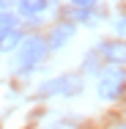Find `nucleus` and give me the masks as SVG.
Returning <instances> with one entry per match:
<instances>
[{"mask_svg":"<svg viewBox=\"0 0 126 129\" xmlns=\"http://www.w3.org/2000/svg\"><path fill=\"white\" fill-rule=\"evenodd\" d=\"M82 88V80L74 77V74H63V77L47 80L41 85V96H71V93H79Z\"/></svg>","mask_w":126,"mask_h":129,"instance_id":"f257e3e1","label":"nucleus"},{"mask_svg":"<svg viewBox=\"0 0 126 129\" xmlns=\"http://www.w3.org/2000/svg\"><path fill=\"white\" fill-rule=\"evenodd\" d=\"M123 85H126V72L112 66V69H107L99 77V96L101 99H115L123 91Z\"/></svg>","mask_w":126,"mask_h":129,"instance_id":"f03ea898","label":"nucleus"},{"mask_svg":"<svg viewBox=\"0 0 126 129\" xmlns=\"http://www.w3.org/2000/svg\"><path fill=\"white\" fill-rule=\"evenodd\" d=\"M44 52H47V44H44L41 39H27L25 44H22V50H19V69H22V72L33 69V66L44 58Z\"/></svg>","mask_w":126,"mask_h":129,"instance_id":"7ed1b4c3","label":"nucleus"},{"mask_svg":"<svg viewBox=\"0 0 126 129\" xmlns=\"http://www.w3.org/2000/svg\"><path fill=\"white\" fill-rule=\"evenodd\" d=\"M101 55L110 60V63H126V44H101Z\"/></svg>","mask_w":126,"mask_h":129,"instance_id":"20e7f679","label":"nucleus"},{"mask_svg":"<svg viewBox=\"0 0 126 129\" xmlns=\"http://www.w3.org/2000/svg\"><path fill=\"white\" fill-rule=\"evenodd\" d=\"M71 36H74V27H71V25H58L55 30H52V36H50V47H55V50L63 47Z\"/></svg>","mask_w":126,"mask_h":129,"instance_id":"39448f33","label":"nucleus"},{"mask_svg":"<svg viewBox=\"0 0 126 129\" xmlns=\"http://www.w3.org/2000/svg\"><path fill=\"white\" fill-rule=\"evenodd\" d=\"M47 8V0H19V11L22 14H38Z\"/></svg>","mask_w":126,"mask_h":129,"instance_id":"423d86ee","label":"nucleus"},{"mask_svg":"<svg viewBox=\"0 0 126 129\" xmlns=\"http://www.w3.org/2000/svg\"><path fill=\"white\" fill-rule=\"evenodd\" d=\"M14 27H17V17L14 14H0V36L11 33Z\"/></svg>","mask_w":126,"mask_h":129,"instance_id":"0eeeda50","label":"nucleus"},{"mask_svg":"<svg viewBox=\"0 0 126 129\" xmlns=\"http://www.w3.org/2000/svg\"><path fill=\"white\" fill-rule=\"evenodd\" d=\"M17 44H19V33H14V30H11V33H6V36L0 39V50H3V52L14 50Z\"/></svg>","mask_w":126,"mask_h":129,"instance_id":"6e6552de","label":"nucleus"},{"mask_svg":"<svg viewBox=\"0 0 126 129\" xmlns=\"http://www.w3.org/2000/svg\"><path fill=\"white\" fill-rule=\"evenodd\" d=\"M115 30H118L121 36H126V17H121V19L115 22Z\"/></svg>","mask_w":126,"mask_h":129,"instance_id":"1a4fd4ad","label":"nucleus"},{"mask_svg":"<svg viewBox=\"0 0 126 129\" xmlns=\"http://www.w3.org/2000/svg\"><path fill=\"white\" fill-rule=\"evenodd\" d=\"M71 3H74L77 8H91V6L96 3V0H71Z\"/></svg>","mask_w":126,"mask_h":129,"instance_id":"9d476101","label":"nucleus"},{"mask_svg":"<svg viewBox=\"0 0 126 129\" xmlns=\"http://www.w3.org/2000/svg\"><path fill=\"white\" fill-rule=\"evenodd\" d=\"M118 129H126V126H118Z\"/></svg>","mask_w":126,"mask_h":129,"instance_id":"9b49d317","label":"nucleus"}]
</instances>
